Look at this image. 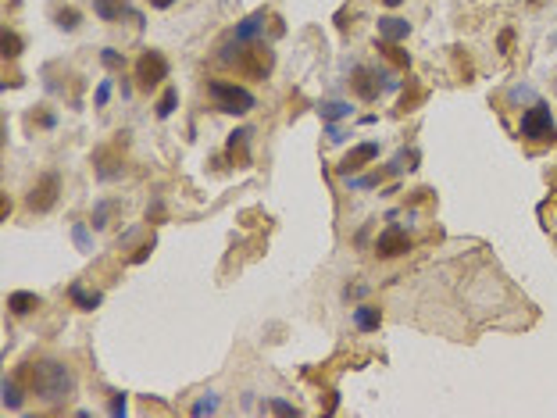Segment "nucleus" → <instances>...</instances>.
<instances>
[{
	"label": "nucleus",
	"mask_w": 557,
	"mask_h": 418,
	"mask_svg": "<svg viewBox=\"0 0 557 418\" xmlns=\"http://www.w3.org/2000/svg\"><path fill=\"white\" fill-rule=\"evenodd\" d=\"M22 379L29 383V390L47 400V404H61L75 393V376L68 372V364L54 361V357H43L36 364H25L22 369Z\"/></svg>",
	"instance_id": "1"
},
{
	"label": "nucleus",
	"mask_w": 557,
	"mask_h": 418,
	"mask_svg": "<svg viewBox=\"0 0 557 418\" xmlns=\"http://www.w3.org/2000/svg\"><path fill=\"white\" fill-rule=\"evenodd\" d=\"M207 93L214 100V108L218 111H226V115H247L254 108V93L236 86V82H221V79H211L207 82Z\"/></svg>",
	"instance_id": "2"
},
{
	"label": "nucleus",
	"mask_w": 557,
	"mask_h": 418,
	"mask_svg": "<svg viewBox=\"0 0 557 418\" xmlns=\"http://www.w3.org/2000/svg\"><path fill=\"white\" fill-rule=\"evenodd\" d=\"M518 133H522L525 140H532V143H553V140H557L553 115H550V108H546L543 100H536L532 108L522 115V125H518Z\"/></svg>",
	"instance_id": "3"
},
{
	"label": "nucleus",
	"mask_w": 557,
	"mask_h": 418,
	"mask_svg": "<svg viewBox=\"0 0 557 418\" xmlns=\"http://www.w3.org/2000/svg\"><path fill=\"white\" fill-rule=\"evenodd\" d=\"M58 197H61V176L58 172H43L32 183V190L25 193V207L36 211V215H43V211H50V207L58 204Z\"/></svg>",
	"instance_id": "4"
},
{
	"label": "nucleus",
	"mask_w": 557,
	"mask_h": 418,
	"mask_svg": "<svg viewBox=\"0 0 557 418\" xmlns=\"http://www.w3.org/2000/svg\"><path fill=\"white\" fill-rule=\"evenodd\" d=\"M275 68V54L264 43H250L247 50L236 54V72L247 79H268V72Z\"/></svg>",
	"instance_id": "5"
},
{
	"label": "nucleus",
	"mask_w": 557,
	"mask_h": 418,
	"mask_svg": "<svg viewBox=\"0 0 557 418\" xmlns=\"http://www.w3.org/2000/svg\"><path fill=\"white\" fill-rule=\"evenodd\" d=\"M164 79H169V58H164L161 50H143V54L136 58V82H140V90L150 93Z\"/></svg>",
	"instance_id": "6"
},
{
	"label": "nucleus",
	"mask_w": 557,
	"mask_h": 418,
	"mask_svg": "<svg viewBox=\"0 0 557 418\" xmlns=\"http://www.w3.org/2000/svg\"><path fill=\"white\" fill-rule=\"evenodd\" d=\"M408 250H411V236H408L400 226L382 229L379 240H375V254H379V257H400V254H408Z\"/></svg>",
	"instance_id": "7"
},
{
	"label": "nucleus",
	"mask_w": 557,
	"mask_h": 418,
	"mask_svg": "<svg viewBox=\"0 0 557 418\" xmlns=\"http://www.w3.org/2000/svg\"><path fill=\"white\" fill-rule=\"evenodd\" d=\"M350 90L361 97V100H379V93L386 90V82H379V75L372 72V68H354V75H350Z\"/></svg>",
	"instance_id": "8"
},
{
	"label": "nucleus",
	"mask_w": 557,
	"mask_h": 418,
	"mask_svg": "<svg viewBox=\"0 0 557 418\" xmlns=\"http://www.w3.org/2000/svg\"><path fill=\"white\" fill-rule=\"evenodd\" d=\"M375 158H379V143H357L347 158L340 161V176H350V172L365 168L368 161H375Z\"/></svg>",
	"instance_id": "9"
},
{
	"label": "nucleus",
	"mask_w": 557,
	"mask_h": 418,
	"mask_svg": "<svg viewBox=\"0 0 557 418\" xmlns=\"http://www.w3.org/2000/svg\"><path fill=\"white\" fill-rule=\"evenodd\" d=\"M226 150H229L233 165L247 168V165H250V133H247V129H236V133H229V143H226Z\"/></svg>",
	"instance_id": "10"
},
{
	"label": "nucleus",
	"mask_w": 557,
	"mask_h": 418,
	"mask_svg": "<svg viewBox=\"0 0 557 418\" xmlns=\"http://www.w3.org/2000/svg\"><path fill=\"white\" fill-rule=\"evenodd\" d=\"M411 36V22H404V18H379V39H386V43H397V39H408Z\"/></svg>",
	"instance_id": "11"
},
{
	"label": "nucleus",
	"mask_w": 557,
	"mask_h": 418,
	"mask_svg": "<svg viewBox=\"0 0 557 418\" xmlns=\"http://www.w3.org/2000/svg\"><path fill=\"white\" fill-rule=\"evenodd\" d=\"M93 11H97V18H104V22H118L122 15H133L129 0H93ZM133 18H136V15H133Z\"/></svg>",
	"instance_id": "12"
},
{
	"label": "nucleus",
	"mask_w": 557,
	"mask_h": 418,
	"mask_svg": "<svg viewBox=\"0 0 557 418\" xmlns=\"http://www.w3.org/2000/svg\"><path fill=\"white\" fill-rule=\"evenodd\" d=\"M93 165H97V176H100L104 183H107V179H115V176H122V161H118L107 147L93 154Z\"/></svg>",
	"instance_id": "13"
},
{
	"label": "nucleus",
	"mask_w": 557,
	"mask_h": 418,
	"mask_svg": "<svg viewBox=\"0 0 557 418\" xmlns=\"http://www.w3.org/2000/svg\"><path fill=\"white\" fill-rule=\"evenodd\" d=\"M354 326H357L361 333H375V329L382 326V311H379V307H372V304L354 307Z\"/></svg>",
	"instance_id": "14"
},
{
	"label": "nucleus",
	"mask_w": 557,
	"mask_h": 418,
	"mask_svg": "<svg viewBox=\"0 0 557 418\" xmlns=\"http://www.w3.org/2000/svg\"><path fill=\"white\" fill-rule=\"evenodd\" d=\"M264 18H268L264 11H254L250 18H243V22L236 25V32H233V36H236L240 43H254V39H257V32L264 29Z\"/></svg>",
	"instance_id": "15"
},
{
	"label": "nucleus",
	"mask_w": 557,
	"mask_h": 418,
	"mask_svg": "<svg viewBox=\"0 0 557 418\" xmlns=\"http://www.w3.org/2000/svg\"><path fill=\"white\" fill-rule=\"evenodd\" d=\"M8 307H11V315H29V311L39 307V297L29 293V290H15V293L8 297Z\"/></svg>",
	"instance_id": "16"
},
{
	"label": "nucleus",
	"mask_w": 557,
	"mask_h": 418,
	"mask_svg": "<svg viewBox=\"0 0 557 418\" xmlns=\"http://www.w3.org/2000/svg\"><path fill=\"white\" fill-rule=\"evenodd\" d=\"M68 297H72V304H75V307H82V311H93V307H100V300H104L97 290L90 293L82 283H72V286H68Z\"/></svg>",
	"instance_id": "17"
},
{
	"label": "nucleus",
	"mask_w": 557,
	"mask_h": 418,
	"mask_svg": "<svg viewBox=\"0 0 557 418\" xmlns=\"http://www.w3.org/2000/svg\"><path fill=\"white\" fill-rule=\"evenodd\" d=\"M379 54H382V58H389V61H393L397 68H411V58L404 54V50H400L397 43H386V39H379Z\"/></svg>",
	"instance_id": "18"
},
{
	"label": "nucleus",
	"mask_w": 557,
	"mask_h": 418,
	"mask_svg": "<svg viewBox=\"0 0 557 418\" xmlns=\"http://www.w3.org/2000/svg\"><path fill=\"white\" fill-rule=\"evenodd\" d=\"M176 104H179V90H176V86H169V90L161 93L157 108H154V111H157V118H169V115L176 111Z\"/></svg>",
	"instance_id": "19"
},
{
	"label": "nucleus",
	"mask_w": 557,
	"mask_h": 418,
	"mask_svg": "<svg viewBox=\"0 0 557 418\" xmlns=\"http://www.w3.org/2000/svg\"><path fill=\"white\" fill-rule=\"evenodd\" d=\"M322 118L325 122H336V118H347L350 115V104H343V100H329V104H322Z\"/></svg>",
	"instance_id": "20"
},
{
	"label": "nucleus",
	"mask_w": 557,
	"mask_h": 418,
	"mask_svg": "<svg viewBox=\"0 0 557 418\" xmlns=\"http://www.w3.org/2000/svg\"><path fill=\"white\" fill-rule=\"evenodd\" d=\"M4 407L8 411L22 407V386H18V379H4Z\"/></svg>",
	"instance_id": "21"
},
{
	"label": "nucleus",
	"mask_w": 557,
	"mask_h": 418,
	"mask_svg": "<svg viewBox=\"0 0 557 418\" xmlns=\"http://www.w3.org/2000/svg\"><path fill=\"white\" fill-rule=\"evenodd\" d=\"M0 47H4V58H18L22 54V39L15 29H4V36H0Z\"/></svg>",
	"instance_id": "22"
},
{
	"label": "nucleus",
	"mask_w": 557,
	"mask_h": 418,
	"mask_svg": "<svg viewBox=\"0 0 557 418\" xmlns=\"http://www.w3.org/2000/svg\"><path fill=\"white\" fill-rule=\"evenodd\" d=\"M54 22H58L65 32H72V29H79V11L65 8V11H58V15H54Z\"/></svg>",
	"instance_id": "23"
},
{
	"label": "nucleus",
	"mask_w": 557,
	"mask_h": 418,
	"mask_svg": "<svg viewBox=\"0 0 557 418\" xmlns=\"http://www.w3.org/2000/svg\"><path fill=\"white\" fill-rule=\"evenodd\" d=\"M111 207H115L111 200H104V204H97V207H93V222H90L93 229H104V226H107V215H111Z\"/></svg>",
	"instance_id": "24"
},
{
	"label": "nucleus",
	"mask_w": 557,
	"mask_h": 418,
	"mask_svg": "<svg viewBox=\"0 0 557 418\" xmlns=\"http://www.w3.org/2000/svg\"><path fill=\"white\" fill-rule=\"evenodd\" d=\"M100 61H104L107 68H126V58L118 54V50H111V47H104V50H100Z\"/></svg>",
	"instance_id": "25"
},
{
	"label": "nucleus",
	"mask_w": 557,
	"mask_h": 418,
	"mask_svg": "<svg viewBox=\"0 0 557 418\" xmlns=\"http://www.w3.org/2000/svg\"><path fill=\"white\" fill-rule=\"evenodd\" d=\"M264 407L275 411V414H286V418H297V414H300V411H297L293 404H286V400H264Z\"/></svg>",
	"instance_id": "26"
},
{
	"label": "nucleus",
	"mask_w": 557,
	"mask_h": 418,
	"mask_svg": "<svg viewBox=\"0 0 557 418\" xmlns=\"http://www.w3.org/2000/svg\"><path fill=\"white\" fill-rule=\"evenodd\" d=\"M422 97H425L422 90H411V93H404V97H400V111H415L418 104H422Z\"/></svg>",
	"instance_id": "27"
},
{
	"label": "nucleus",
	"mask_w": 557,
	"mask_h": 418,
	"mask_svg": "<svg viewBox=\"0 0 557 418\" xmlns=\"http://www.w3.org/2000/svg\"><path fill=\"white\" fill-rule=\"evenodd\" d=\"M211 411H218V397H204L193 404V414H211Z\"/></svg>",
	"instance_id": "28"
},
{
	"label": "nucleus",
	"mask_w": 557,
	"mask_h": 418,
	"mask_svg": "<svg viewBox=\"0 0 557 418\" xmlns=\"http://www.w3.org/2000/svg\"><path fill=\"white\" fill-rule=\"evenodd\" d=\"M511 43H515V29H504V32H500V39H496L500 54H508V50H511Z\"/></svg>",
	"instance_id": "29"
},
{
	"label": "nucleus",
	"mask_w": 557,
	"mask_h": 418,
	"mask_svg": "<svg viewBox=\"0 0 557 418\" xmlns=\"http://www.w3.org/2000/svg\"><path fill=\"white\" fill-rule=\"evenodd\" d=\"M150 250H154V240H150V243H140V247H136V254H133L129 261H133V265H140V261H147V257H150Z\"/></svg>",
	"instance_id": "30"
},
{
	"label": "nucleus",
	"mask_w": 557,
	"mask_h": 418,
	"mask_svg": "<svg viewBox=\"0 0 557 418\" xmlns=\"http://www.w3.org/2000/svg\"><path fill=\"white\" fill-rule=\"evenodd\" d=\"M107 411H111V414H126V393H115V397H111Z\"/></svg>",
	"instance_id": "31"
},
{
	"label": "nucleus",
	"mask_w": 557,
	"mask_h": 418,
	"mask_svg": "<svg viewBox=\"0 0 557 418\" xmlns=\"http://www.w3.org/2000/svg\"><path fill=\"white\" fill-rule=\"evenodd\" d=\"M75 243H79V250H90V233H86V226H75Z\"/></svg>",
	"instance_id": "32"
},
{
	"label": "nucleus",
	"mask_w": 557,
	"mask_h": 418,
	"mask_svg": "<svg viewBox=\"0 0 557 418\" xmlns=\"http://www.w3.org/2000/svg\"><path fill=\"white\" fill-rule=\"evenodd\" d=\"M107 97H111V82L104 79V82L97 86V108H104V104H107Z\"/></svg>",
	"instance_id": "33"
},
{
	"label": "nucleus",
	"mask_w": 557,
	"mask_h": 418,
	"mask_svg": "<svg viewBox=\"0 0 557 418\" xmlns=\"http://www.w3.org/2000/svg\"><path fill=\"white\" fill-rule=\"evenodd\" d=\"M325 136H329L332 143H343V129H340V125H332V122L325 125Z\"/></svg>",
	"instance_id": "34"
},
{
	"label": "nucleus",
	"mask_w": 557,
	"mask_h": 418,
	"mask_svg": "<svg viewBox=\"0 0 557 418\" xmlns=\"http://www.w3.org/2000/svg\"><path fill=\"white\" fill-rule=\"evenodd\" d=\"M336 407H340V393L332 390V393L325 397V414H332V411H336Z\"/></svg>",
	"instance_id": "35"
},
{
	"label": "nucleus",
	"mask_w": 557,
	"mask_h": 418,
	"mask_svg": "<svg viewBox=\"0 0 557 418\" xmlns=\"http://www.w3.org/2000/svg\"><path fill=\"white\" fill-rule=\"evenodd\" d=\"M161 219V204H154V207H147V222H157Z\"/></svg>",
	"instance_id": "36"
},
{
	"label": "nucleus",
	"mask_w": 557,
	"mask_h": 418,
	"mask_svg": "<svg viewBox=\"0 0 557 418\" xmlns=\"http://www.w3.org/2000/svg\"><path fill=\"white\" fill-rule=\"evenodd\" d=\"M8 215H11V200L4 197V200H0V219H4V222H8Z\"/></svg>",
	"instance_id": "37"
},
{
	"label": "nucleus",
	"mask_w": 557,
	"mask_h": 418,
	"mask_svg": "<svg viewBox=\"0 0 557 418\" xmlns=\"http://www.w3.org/2000/svg\"><path fill=\"white\" fill-rule=\"evenodd\" d=\"M176 0H150V8H157V11H164V8H172Z\"/></svg>",
	"instance_id": "38"
},
{
	"label": "nucleus",
	"mask_w": 557,
	"mask_h": 418,
	"mask_svg": "<svg viewBox=\"0 0 557 418\" xmlns=\"http://www.w3.org/2000/svg\"><path fill=\"white\" fill-rule=\"evenodd\" d=\"M382 4H386V8H400V4H404V0H382Z\"/></svg>",
	"instance_id": "39"
}]
</instances>
